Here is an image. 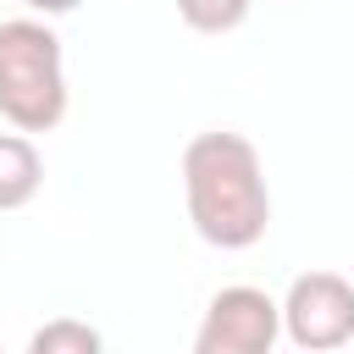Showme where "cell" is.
<instances>
[{
    "label": "cell",
    "instance_id": "cell-1",
    "mask_svg": "<svg viewBox=\"0 0 354 354\" xmlns=\"http://www.w3.org/2000/svg\"><path fill=\"white\" fill-rule=\"evenodd\" d=\"M188 221L216 249H254L271 227V188L260 149L243 133H194L183 149Z\"/></svg>",
    "mask_w": 354,
    "mask_h": 354
},
{
    "label": "cell",
    "instance_id": "cell-2",
    "mask_svg": "<svg viewBox=\"0 0 354 354\" xmlns=\"http://www.w3.org/2000/svg\"><path fill=\"white\" fill-rule=\"evenodd\" d=\"M0 116L22 133H50L66 116V55L44 17L0 22Z\"/></svg>",
    "mask_w": 354,
    "mask_h": 354
},
{
    "label": "cell",
    "instance_id": "cell-3",
    "mask_svg": "<svg viewBox=\"0 0 354 354\" xmlns=\"http://www.w3.org/2000/svg\"><path fill=\"white\" fill-rule=\"evenodd\" d=\"M282 332L293 348L326 354L354 343V282L337 271H304L282 293Z\"/></svg>",
    "mask_w": 354,
    "mask_h": 354
},
{
    "label": "cell",
    "instance_id": "cell-4",
    "mask_svg": "<svg viewBox=\"0 0 354 354\" xmlns=\"http://www.w3.org/2000/svg\"><path fill=\"white\" fill-rule=\"evenodd\" d=\"M277 337H282V304L254 282H232L205 304L194 354H271Z\"/></svg>",
    "mask_w": 354,
    "mask_h": 354
},
{
    "label": "cell",
    "instance_id": "cell-5",
    "mask_svg": "<svg viewBox=\"0 0 354 354\" xmlns=\"http://www.w3.org/2000/svg\"><path fill=\"white\" fill-rule=\"evenodd\" d=\"M39 188H44V155H39V144L22 127L17 133H0V210L33 205Z\"/></svg>",
    "mask_w": 354,
    "mask_h": 354
},
{
    "label": "cell",
    "instance_id": "cell-6",
    "mask_svg": "<svg viewBox=\"0 0 354 354\" xmlns=\"http://www.w3.org/2000/svg\"><path fill=\"white\" fill-rule=\"evenodd\" d=\"M100 332L88 326V321H72V315H55V321H44L33 337H28V348L33 354H100Z\"/></svg>",
    "mask_w": 354,
    "mask_h": 354
},
{
    "label": "cell",
    "instance_id": "cell-7",
    "mask_svg": "<svg viewBox=\"0 0 354 354\" xmlns=\"http://www.w3.org/2000/svg\"><path fill=\"white\" fill-rule=\"evenodd\" d=\"M254 0H177V17L194 28V33H232L243 28Z\"/></svg>",
    "mask_w": 354,
    "mask_h": 354
},
{
    "label": "cell",
    "instance_id": "cell-8",
    "mask_svg": "<svg viewBox=\"0 0 354 354\" xmlns=\"http://www.w3.org/2000/svg\"><path fill=\"white\" fill-rule=\"evenodd\" d=\"M33 17H66V11H77L83 0H22Z\"/></svg>",
    "mask_w": 354,
    "mask_h": 354
}]
</instances>
